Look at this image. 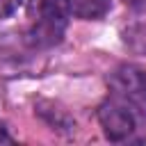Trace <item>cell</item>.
I'll list each match as a JSON object with an SVG mask.
<instances>
[{"label": "cell", "mask_w": 146, "mask_h": 146, "mask_svg": "<svg viewBox=\"0 0 146 146\" xmlns=\"http://www.w3.org/2000/svg\"><path fill=\"white\" fill-rule=\"evenodd\" d=\"M66 0H27V39L36 48L59 43L66 30Z\"/></svg>", "instance_id": "6da1fadb"}, {"label": "cell", "mask_w": 146, "mask_h": 146, "mask_svg": "<svg viewBox=\"0 0 146 146\" xmlns=\"http://www.w3.org/2000/svg\"><path fill=\"white\" fill-rule=\"evenodd\" d=\"M112 98L123 103L135 116H146V73L135 64H121L110 73Z\"/></svg>", "instance_id": "7a4b0ae2"}, {"label": "cell", "mask_w": 146, "mask_h": 146, "mask_svg": "<svg viewBox=\"0 0 146 146\" xmlns=\"http://www.w3.org/2000/svg\"><path fill=\"white\" fill-rule=\"evenodd\" d=\"M98 123L110 141H123L135 130V114L116 98H110L98 105Z\"/></svg>", "instance_id": "3957f363"}, {"label": "cell", "mask_w": 146, "mask_h": 146, "mask_svg": "<svg viewBox=\"0 0 146 146\" xmlns=\"http://www.w3.org/2000/svg\"><path fill=\"white\" fill-rule=\"evenodd\" d=\"M66 9L71 16L80 21H100L110 14V0H66Z\"/></svg>", "instance_id": "277c9868"}, {"label": "cell", "mask_w": 146, "mask_h": 146, "mask_svg": "<svg viewBox=\"0 0 146 146\" xmlns=\"http://www.w3.org/2000/svg\"><path fill=\"white\" fill-rule=\"evenodd\" d=\"M123 43L137 52V55H146V21H137L130 23L123 30Z\"/></svg>", "instance_id": "5b68a950"}, {"label": "cell", "mask_w": 146, "mask_h": 146, "mask_svg": "<svg viewBox=\"0 0 146 146\" xmlns=\"http://www.w3.org/2000/svg\"><path fill=\"white\" fill-rule=\"evenodd\" d=\"M21 0H0V21L2 18H9L16 9H18Z\"/></svg>", "instance_id": "8992f818"}, {"label": "cell", "mask_w": 146, "mask_h": 146, "mask_svg": "<svg viewBox=\"0 0 146 146\" xmlns=\"http://www.w3.org/2000/svg\"><path fill=\"white\" fill-rule=\"evenodd\" d=\"M9 141H14V137L7 132V128L0 123V144H9Z\"/></svg>", "instance_id": "52a82bcc"}, {"label": "cell", "mask_w": 146, "mask_h": 146, "mask_svg": "<svg viewBox=\"0 0 146 146\" xmlns=\"http://www.w3.org/2000/svg\"><path fill=\"white\" fill-rule=\"evenodd\" d=\"M128 7H135V9H141V7H146V0H123Z\"/></svg>", "instance_id": "ba28073f"}]
</instances>
